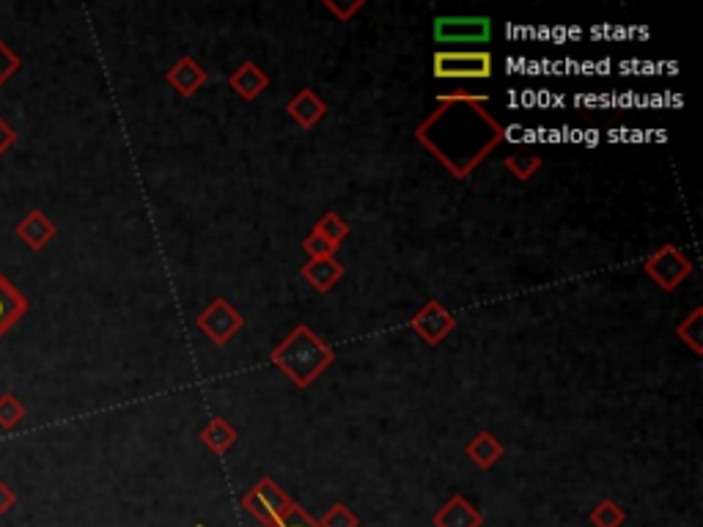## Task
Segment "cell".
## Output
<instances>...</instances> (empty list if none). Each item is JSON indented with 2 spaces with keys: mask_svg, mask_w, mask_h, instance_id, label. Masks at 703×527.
Segmentation results:
<instances>
[{
  "mask_svg": "<svg viewBox=\"0 0 703 527\" xmlns=\"http://www.w3.org/2000/svg\"><path fill=\"white\" fill-rule=\"evenodd\" d=\"M14 143H17V132H14V127H11L9 121L0 119V157H3Z\"/></svg>",
  "mask_w": 703,
  "mask_h": 527,
  "instance_id": "83f0119b",
  "label": "cell"
},
{
  "mask_svg": "<svg viewBox=\"0 0 703 527\" xmlns=\"http://www.w3.org/2000/svg\"><path fill=\"white\" fill-rule=\"evenodd\" d=\"M165 83L174 88L179 97H193V94H198L201 88L209 83V72H206V66H201L195 58H190V55H184V58H179L168 72H165Z\"/></svg>",
  "mask_w": 703,
  "mask_h": 527,
  "instance_id": "30bf717a",
  "label": "cell"
},
{
  "mask_svg": "<svg viewBox=\"0 0 703 527\" xmlns=\"http://www.w3.org/2000/svg\"><path fill=\"white\" fill-rule=\"evenodd\" d=\"M20 69H22L20 55L14 53V50H11L9 44H6V42H3V39H0V88L6 86V83H9V80H11V77H14V75H17V72H20Z\"/></svg>",
  "mask_w": 703,
  "mask_h": 527,
  "instance_id": "d4e9b609",
  "label": "cell"
},
{
  "mask_svg": "<svg viewBox=\"0 0 703 527\" xmlns=\"http://www.w3.org/2000/svg\"><path fill=\"white\" fill-rule=\"evenodd\" d=\"M314 234H319V237L327 239V242H333V245H341V242L349 237V226L347 220L338 215V212H325V215L316 220Z\"/></svg>",
  "mask_w": 703,
  "mask_h": 527,
  "instance_id": "44dd1931",
  "label": "cell"
},
{
  "mask_svg": "<svg viewBox=\"0 0 703 527\" xmlns=\"http://www.w3.org/2000/svg\"><path fill=\"white\" fill-rule=\"evenodd\" d=\"M701 322H703V308H695V311L690 313L687 319H682L679 327H676V338H679L682 344L690 346V352H693V355H703Z\"/></svg>",
  "mask_w": 703,
  "mask_h": 527,
  "instance_id": "ac0fdd59",
  "label": "cell"
},
{
  "mask_svg": "<svg viewBox=\"0 0 703 527\" xmlns=\"http://www.w3.org/2000/svg\"><path fill=\"white\" fill-rule=\"evenodd\" d=\"M28 308H31L28 297L0 272V338L25 319Z\"/></svg>",
  "mask_w": 703,
  "mask_h": 527,
  "instance_id": "7c38bea8",
  "label": "cell"
},
{
  "mask_svg": "<svg viewBox=\"0 0 703 527\" xmlns=\"http://www.w3.org/2000/svg\"><path fill=\"white\" fill-rule=\"evenodd\" d=\"M286 113L292 116L297 127L314 130L316 124L327 116V102L316 94L314 88H300V91L289 99Z\"/></svg>",
  "mask_w": 703,
  "mask_h": 527,
  "instance_id": "5bb4252c",
  "label": "cell"
},
{
  "mask_svg": "<svg viewBox=\"0 0 703 527\" xmlns=\"http://www.w3.org/2000/svg\"><path fill=\"white\" fill-rule=\"evenodd\" d=\"M25 415H28V409H25L20 398L11 396V393H0V429H17L22 420H25Z\"/></svg>",
  "mask_w": 703,
  "mask_h": 527,
  "instance_id": "7402d4cb",
  "label": "cell"
},
{
  "mask_svg": "<svg viewBox=\"0 0 703 527\" xmlns=\"http://www.w3.org/2000/svg\"><path fill=\"white\" fill-rule=\"evenodd\" d=\"M330 17H336V22H349L357 11L366 9V0H352V3H338V0H325L322 3Z\"/></svg>",
  "mask_w": 703,
  "mask_h": 527,
  "instance_id": "484cf974",
  "label": "cell"
},
{
  "mask_svg": "<svg viewBox=\"0 0 703 527\" xmlns=\"http://www.w3.org/2000/svg\"><path fill=\"white\" fill-rule=\"evenodd\" d=\"M492 39L489 17H437L434 42L437 44H487Z\"/></svg>",
  "mask_w": 703,
  "mask_h": 527,
  "instance_id": "52a82bcc",
  "label": "cell"
},
{
  "mask_svg": "<svg viewBox=\"0 0 703 527\" xmlns=\"http://www.w3.org/2000/svg\"><path fill=\"white\" fill-rule=\"evenodd\" d=\"M432 72L437 80H489L495 58L487 50H437Z\"/></svg>",
  "mask_w": 703,
  "mask_h": 527,
  "instance_id": "3957f363",
  "label": "cell"
},
{
  "mask_svg": "<svg viewBox=\"0 0 703 527\" xmlns=\"http://www.w3.org/2000/svg\"><path fill=\"white\" fill-rule=\"evenodd\" d=\"M300 278L319 294H327L344 278V264L338 259H308V264L300 267Z\"/></svg>",
  "mask_w": 703,
  "mask_h": 527,
  "instance_id": "9a60e30c",
  "label": "cell"
},
{
  "mask_svg": "<svg viewBox=\"0 0 703 527\" xmlns=\"http://www.w3.org/2000/svg\"><path fill=\"white\" fill-rule=\"evenodd\" d=\"M338 248H341V245L327 242V239H322L319 234H314V231L303 239V250L308 253V259H336Z\"/></svg>",
  "mask_w": 703,
  "mask_h": 527,
  "instance_id": "cb8c5ba5",
  "label": "cell"
},
{
  "mask_svg": "<svg viewBox=\"0 0 703 527\" xmlns=\"http://www.w3.org/2000/svg\"><path fill=\"white\" fill-rule=\"evenodd\" d=\"M695 264L676 245H662L660 250H654L649 259L643 261V272L649 275L662 291H676L684 280L693 275Z\"/></svg>",
  "mask_w": 703,
  "mask_h": 527,
  "instance_id": "5b68a950",
  "label": "cell"
},
{
  "mask_svg": "<svg viewBox=\"0 0 703 527\" xmlns=\"http://www.w3.org/2000/svg\"><path fill=\"white\" fill-rule=\"evenodd\" d=\"M55 234H58V226H55L50 217L44 215L42 209L28 212V215L22 217L20 223L14 226V237L20 239L22 245H25L28 250H33V253H39V250L47 248V245L55 239Z\"/></svg>",
  "mask_w": 703,
  "mask_h": 527,
  "instance_id": "9c48e42d",
  "label": "cell"
},
{
  "mask_svg": "<svg viewBox=\"0 0 703 527\" xmlns=\"http://www.w3.org/2000/svg\"><path fill=\"white\" fill-rule=\"evenodd\" d=\"M489 97L454 91L415 127V140L454 176L467 182L481 162L506 140V127L487 110Z\"/></svg>",
  "mask_w": 703,
  "mask_h": 527,
  "instance_id": "6da1fadb",
  "label": "cell"
},
{
  "mask_svg": "<svg viewBox=\"0 0 703 527\" xmlns=\"http://www.w3.org/2000/svg\"><path fill=\"white\" fill-rule=\"evenodd\" d=\"M434 527H481L484 514L465 495H451L432 517Z\"/></svg>",
  "mask_w": 703,
  "mask_h": 527,
  "instance_id": "8fae6325",
  "label": "cell"
},
{
  "mask_svg": "<svg viewBox=\"0 0 703 527\" xmlns=\"http://www.w3.org/2000/svg\"><path fill=\"white\" fill-rule=\"evenodd\" d=\"M270 527H319L316 525V517H311L305 508H300V506H294L289 514L283 519H278L275 525H270Z\"/></svg>",
  "mask_w": 703,
  "mask_h": 527,
  "instance_id": "4316f807",
  "label": "cell"
},
{
  "mask_svg": "<svg viewBox=\"0 0 703 527\" xmlns=\"http://www.w3.org/2000/svg\"><path fill=\"white\" fill-rule=\"evenodd\" d=\"M228 86L234 88V94H237L242 102H253V99H259L261 94L270 88V77H267V72H264L256 61H242V64L228 75Z\"/></svg>",
  "mask_w": 703,
  "mask_h": 527,
  "instance_id": "4fadbf2b",
  "label": "cell"
},
{
  "mask_svg": "<svg viewBox=\"0 0 703 527\" xmlns=\"http://www.w3.org/2000/svg\"><path fill=\"white\" fill-rule=\"evenodd\" d=\"M270 360L297 388H311L316 379L336 363V349L325 344L308 324H297L292 333L272 349Z\"/></svg>",
  "mask_w": 703,
  "mask_h": 527,
  "instance_id": "7a4b0ae2",
  "label": "cell"
},
{
  "mask_svg": "<svg viewBox=\"0 0 703 527\" xmlns=\"http://www.w3.org/2000/svg\"><path fill=\"white\" fill-rule=\"evenodd\" d=\"M14 506H17V495H14V489H11L6 481H0V517H3V514H9Z\"/></svg>",
  "mask_w": 703,
  "mask_h": 527,
  "instance_id": "f1b7e54d",
  "label": "cell"
},
{
  "mask_svg": "<svg viewBox=\"0 0 703 527\" xmlns=\"http://www.w3.org/2000/svg\"><path fill=\"white\" fill-rule=\"evenodd\" d=\"M294 506H297V503L283 492L281 486L272 481L270 475H264L261 481H256V484L250 486L248 495H242V508L264 527L275 525V522L286 517Z\"/></svg>",
  "mask_w": 703,
  "mask_h": 527,
  "instance_id": "277c9868",
  "label": "cell"
},
{
  "mask_svg": "<svg viewBox=\"0 0 703 527\" xmlns=\"http://www.w3.org/2000/svg\"><path fill=\"white\" fill-rule=\"evenodd\" d=\"M465 453L478 470H492L503 459L506 448H503V442L492 431H478L476 437L465 445Z\"/></svg>",
  "mask_w": 703,
  "mask_h": 527,
  "instance_id": "2e32d148",
  "label": "cell"
},
{
  "mask_svg": "<svg viewBox=\"0 0 703 527\" xmlns=\"http://www.w3.org/2000/svg\"><path fill=\"white\" fill-rule=\"evenodd\" d=\"M237 429L228 423L226 418H212L209 423H206L204 429H201V440H204V445L209 448L212 453H217V456H223V453H228L231 448H234V442H237Z\"/></svg>",
  "mask_w": 703,
  "mask_h": 527,
  "instance_id": "e0dca14e",
  "label": "cell"
},
{
  "mask_svg": "<svg viewBox=\"0 0 703 527\" xmlns=\"http://www.w3.org/2000/svg\"><path fill=\"white\" fill-rule=\"evenodd\" d=\"M319 527H360V517L347 506V503H336V506L327 511L325 517L316 519Z\"/></svg>",
  "mask_w": 703,
  "mask_h": 527,
  "instance_id": "603a6c76",
  "label": "cell"
},
{
  "mask_svg": "<svg viewBox=\"0 0 703 527\" xmlns=\"http://www.w3.org/2000/svg\"><path fill=\"white\" fill-rule=\"evenodd\" d=\"M588 519H591V525L594 527H624V522H627V511H624L621 503L605 497V500H599V503H596L594 511L588 514Z\"/></svg>",
  "mask_w": 703,
  "mask_h": 527,
  "instance_id": "d6986e66",
  "label": "cell"
},
{
  "mask_svg": "<svg viewBox=\"0 0 703 527\" xmlns=\"http://www.w3.org/2000/svg\"><path fill=\"white\" fill-rule=\"evenodd\" d=\"M541 165H544V160H541L539 154H511V157L503 160V168H506L517 182L533 179V176L541 171Z\"/></svg>",
  "mask_w": 703,
  "mask_h": 527,
  "instance_id": "ffe728a7",
  "label": "cell"
},
{
  "mask_svg": "<svg viewBox=\"0 0 703 527\" xmlns=\"http://www.w3.org/2000/svg\"><path fill=\"white\" fill-rule=\"evenodd\" d=\"M198 330L215 346H226L234 335L245 327V316L223 297H217L206 305V311L198 316Z\"/></svg>",
  "mask_w": 703,
  "mask_h": 527,
  "instance_id": "8992f818",
  "label": "cell"
},
{
  "mask_svg": "<svg viewBox=\"0 0 703 527\" xmlns=\"http://www.w3.org/2000/svg\"><path fill=\"white\" fill-rule=\"evenodd\" d=\"M195 527H206V525H204V522H198V525H195Z\"/></svg>",
  "mask_w": 703,
  "mask_h": 527,
  "instance_id": "f546056e",
  "label": "cell"
},
{
  "mask_svg": "<svg viewBox=\"0 0 703 527\" xmlns=\"http://www.w3.org/2000/svg\"><path fill=\"white\" fill-rule=\"evenodd\" d=\"M456 319L454 313L445 308L440 300L423 302V308H418V313L410 319V330L418 338H423L429 346H440L454 333Z\"/></svg>",
  "mask_w": 703,
  "mask_h": 527,
  "instance_id": "ba28073f",
  "label": "cell"
}]
</instances>
